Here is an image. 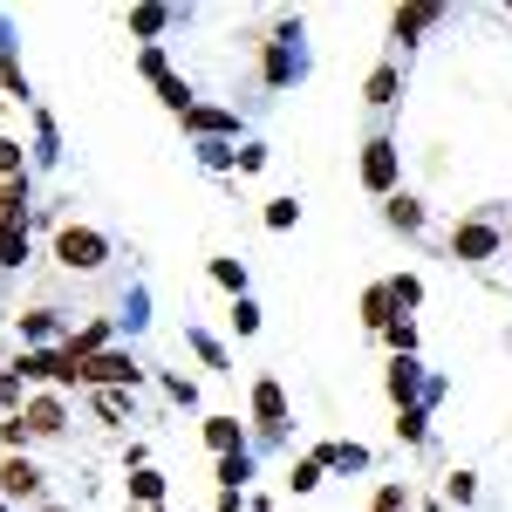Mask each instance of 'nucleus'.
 Returning a JSON list of instances; mask_svg holds the SVG:
<instances>
[{
    "instance_id": "31",
    "label": "nucleus",
    "mask_w": 512,
    "mask_h": 512,
    "mask_svg": "<svg viewBox=\"0 0 512 512\" xmlns=\"http://www.w3.org/2000/svg\"><path fill=\"white\" fill-rule=\"evenodd\" d=\"M198 158L212 164V171H226V164H239V151L233 144H198Z\"/></svg>"
},
{
    "instance_id": "12",
    "label": "nucleus",
    "mask_w": 512,
    "mask_h": 512,
    "mask_svg": "<svg viewBox=\"0 0 512 512\" xmlns=\"http://www.w3.org/2000/svg\"><path fill=\"white\" fill-rule=\"evenodd\" d=\"M383 212H390L396 233H424V205H417L410 192H390V205H383Z\"/></svg>"
},
{
    "instance_id": "19",
    "label": "nucleus",
    "mask_w": 512,
    "mask_h": 512,
    "mask_svg": "<svg viewBox=\"0 0 512 512\" xmlns=\"http://www.w3.org/2000/svg\"><path fill=\"white\" fill-rule=\"evenodd\" d=\"M390 301H396V315H403V308H417V301H424V280H417V274H396L390 280Z\"/></svg>"
},
{
    "instance_id": "5",
    "label": "nucleus",
    "mask_w": 512,
    "mask_h": 512,
    "mask_svg": "<svg viewBox=\"0 0 512 512\" xmlns=\"http://www.w3.org/2000/svg\"><path fill=\"white\" fill-rule=\"evenodd\" d=\"M0 233H28V178H0Z\"/></svg>"
},
{
    "instance_id": "7",
    "label": "nucleus",
    "mask_w": 512,
    "mask_h": 512,
    "mask_svg": "<svg viewBox=\"0 0 512 512\" xmlns=\"http://www.w3.org/2000/svg\"><path fill=\"white\" fill-rule=\"evenodd\" d=\"M253 417H260L267 431H280V424H287V390H280L274 376H260V383H253Z\"/></svg>"
},
{
    "instance_id": "6",
    "label": "nucleus",
    "mask_w": 512,
    "mask_h": 512,
    "mask_svg": "<svg viewBox=\"0 0 512 512\" xmlns=\"http://www.w3.org/2000/svg\"><path fill=\"white\" fill-rule=\"evenodd\" d=\"M21 424L35 437H62V424H69V410H62V396H35L28 410H21Z\"/></svg>"
},
{
    "instance_id": "1",
    "label": "nucleus",
    "mask_w": 512,
    "mask_h": 512,
    "mask_svg": "<svg viewBox=\"0 0 512 512\" xmlns=\"http://www.w3.org/2000/svg\"><path fill=\"white\" fill-rule=\"evenodd\" d=\"M55 260H62L69 274H96V267L110 260V239L89 233V226H62V233H55Z\"/></svg>"
},
{
    "instance_id": "24",
    "label": "nucleus",
    "mask_w": 512,
    "mask_h": 512,
    "mask_svg": "<svg viewBox=\"0 0 512 512\" xmlns=\"http://www.w3.org/2000/svg\"><path fill=\"white\" fill-rule=\"evenodd\" d=\"M383 342H390V349H396V355H410V349H417V328H410V321L396 315V321H390V328H383Z\"/></svg>"
},
{
    "instance_id": "21",
    "label": "nucleus",
    "mask_w": 512,
    "mask_h": 512,
    "mask_svg": "<svg viewBox=\"0 0 512 512\" xmlns=\"http://www.w3.org/2000/svg\"><path fill=\"white\" fill-rule=\"evenodd\" d=\"M158 96H164V110H178V117L192 110V89H185V76H164V82H158Z\"/></svg>"
},
{
    "instance_id": "11",
    "label": "nucleus",
    "mask_w": 512,
    "mask_h": 512,
    "mask_svg": "<svg viewBox=\"0 0 512 512\" xmlns=\"http://www.w3.org/2000/svg\"><path fill=\"white\" fill-rule=\"evenodd\" d=\"M437 21H444V7H396V14H390V35L396 41H417L424 28H437Z\"/></svg>"
},
{
    "instance_id": "9",
    "label": "nucleus",
    "mask_w": 512,
    "mask_h": 512,
    "mask_svg": "<svg viewBox=\"0 0 512 512\" xmlns=\"http://www.w3.org/2000/svg\"><path fill=\"white\" fill-rule=\"evenodd\" d=\"M417 383H424V369H417L410 355H396L390 362V403L396 410H417Z\"/></svg>"
},
{
    "instance_id": "18",
    "label": "nucleus",
    "mask_w": 512,
    "mask_h": 512,
    "mask_svg": "<svg viewBox=\"0 0 512 512\" xmlns=\"http://www.w3.org/2000/svg\"><path fill=\"white\" fill-rule=\"evenodd\" d=\"M246 478H253V458H246V451H233V458H219V485H226V492H239Z\"/></svg>"
},
{
    "instance_id": "16",
    "label": "nucleus",
    "mask_w": 512,
    "mask_h": 512,
    "mask_svg": "<svg viewBox=\"0 0 512 512\" xmlns=\"http://www.w3.org/2000/svg\"><path fill=\"white\" fill-rule=\"evenodd\" d=\"M164 28H171V7H137V14H130V35H164Z\"/></svg>"
},
{
    "instance_id": "35",
    "label": "nucleus",
    "mask_w": 512,
    "mask_h": 512,
    "mask_svg": "<svg viewBox=\"0 0 512 512\" xmlns=\"http://www.w3.org/2000/svg\"><path fill=\"white\" fill-rule=\"evenodd\" d=\"M164 390L178 396V403H198V383H192V376H171V383H164Z\"/></svg>"
},
{
    "instance_id": "29",
    "label": "nucleus",
    "mask_w": 512,
    "mask_h": 512,
    "mask_svg": "<svg viewBox=\"0 0 512 512\" xmlns=\"http://www.w3.org/2000/svg\"><path fill=\"white\" fill-rule=\"evenodd\" d=\"M294 219H301V205H294V198H274V205H267V226H274V233H287Z\"/></svg>"
},
{
    "instance_id": "20",
    "label": "nucleus",
    "mask_w": 512,
    "mask_h": 512,
    "mask_svg": "<svg viewBox=\"0 0 512 512\" xmlns=\"http://www.w3.org/2000/svg\"><path fill=\"white\" fill-rule=\"evenodd\" d=\"M212 280H219L226 294H239V301H246V267H239V260H212Z\"/></svg>"
},
{
    "instance_id": "23",
    "label": "nucleus",
    "mask_w": 512,
    "mask_h": 512,
    "mask_svg": "<svg viewBox=\"0 0 512 512\" xmlns=\"http://www.w3.org/2000/svg\"><path fill=\"white\" fill-rule=\"evenodd\" d=\"M130 499L158 506V499H164V478H158V472H137V478H130Z\"/></svg>"
},
{
    "instance_id": "3",
    "label": "nucleus",
    "mask_w": 512,
    "mask_h": 512,
    "mask_svg": "<svg viewBox=\"0 0 512 512\" xmlns=\"http://www.w3.org/2000/svg\"><path fill=\"white\" fill-rule=\"evenodd\" d=\"M396 171H403L396 144H390V137H369V144H362V185L390 198V192H396Z\"/></svg>"
},
{
    "instance_id": "8",
    "label": "nucleus",
    "mask_w": 512,
    "mask_h": 512,
    "mask_svg": "<svg viewBox=\"0 0 512 512\" xmlns=\"http://www.w3.org/2000/svg\"><path fill=\"white\" fill-rule=\"evenodd\" d=\"M185 130H198L205 144H226V130H239V117L233 110H205V103H192V110H185Z\"/></svg>"
},
{
    "instance_id": "4",
    "label": "nucleus",
    "mask_w": 512,
    "mask_h": 512,
    "mask_svg": "<svg viewBox=\"0 0 512 512\" xmlns=\"http://www.w3.org/2000/svg\"><path fill=\"white\" fill-rule=\"evenodd\" d=\"M492 253H499V226H485V219L451 226V260H472V267H485Z\"/></svg>"
},
{
    "instance_id": "14",
    "label": "nucleus",
    "mask_w": 512,
    "mask_h": 512,
    "mask_svg": "<svg viewBox=\"0 0 512 512\" xmlns=\"http://www.w3.org/2000/svg\"><path fill=\"white\" fill-rule=\"evenodd\" d=\"M396 89H403V76H396V62H383V69L369 76V89H362V96H369L376 110H390V103H396Z\"/></svg>"
},
{
    "instance_id": "17",
    "label": "nucleus",
    "mask_w": 512,
    "mask_h": 512,
    "mask_svg": "<svg viewBox=\"0 0 512 512\" xmlns=\"http://www.w3.org/2000/svg\"><path fill=\"white\" fill-rule=\"evenodd\" d=\"M55 328H62V321H55V308H28V315H21V335H28V342H48Z\"/></svg>"
},
{
    "instance_id": "2",
    "label": "nucleus",
    "mask_w": 512,
    "mask_h": 512,
    "mask_svg": "<svg viewBox=\"0 0 512 512\" xmlns=\"http://www.w3.org/2000/svg\"><path fill=\"white\" fill-rule=\"evenodd\" d=\"M137 376H144V369L123 349H103V355H89V362H76V383H96V390H123V383L137 390Z\"/></svg>"
},
{
    "instance_id": "34",
    "label": "nucleus",
    "mask_w": 512,
    "mask_h": 512,
    "mask_svg": "<svg viewBox=\"0 0 512 512\" xmlns=\"http://www.w3.org/2000/svg\"><path fill=\"white\" fill-rule=\"evenodd\" d=\"M233 328H239V335H253V328H260V308H253V301H233Z\"/></svg>"
},
{
    "instance_id": "22",
    "label": "nucleus",
    "mask_w": 512,
    "mask_h": 512,
    "mask_svg": "<svg viewBox=\"0 0 512 512\" xmlns=\"http://www.w3.org/2000/svg\"><path fill=\"white\" fill-rule=\"evenodd\" d=\"M396 437L424 444V437H431V417H424V410H403V417H396Z\"/></svg>"
},
{
    "instance_id": "36",
    "label": "nucleus",
    "mask_w": 512,
    "mask_h": 512,
    "mask_svg": "<svg viewBox=\"0 0 512 512\" xmlns=\"http://www.w3.org/2000/svg\"><path fill=\"white\" fill-rule=\"evenodd\" d=\"M0 512H7V506H0Z\"/></svg>"
},
{
    "instance_id": "13",
    "label": "nucleus",
    "mask_w": 512,
    "mask_h": 512,
    "mask_svg": "<svg viewBox=\"0 0 512 512\" xmlns=\"http://www.w3.org/2000/svg\"><path fill=\"white\" fill-rule=\"evenodd\" d=\"M390 321H396V301H390V287H369V294H362V328H376V335H383Z\"/></svg>"
},
{
    "instance_id": "27",
    "label": "nucleus",
    "mask_w": 512,
    "mask_h": 512,
    "mask_svg": "<svg viewBox=\"0 0 512 512\" xmlns=\"http://www.w3.org/2000/svg\"><path fill=\"white\" fill-rule=\"evenodd\" d=\"M369 512H410V485H383V492H376V506Z\"/></svg>"
},
{
    "instance_id": "32",
    "label": "nucleus",
    "mask_w": 512,
    "mask_h": 512,
    "mask_svg": "<svg viewBox=\"0 0 512 512\" xmlns=\"http://www.w3.org/2000/svg\"><path fill=\"white\" fill-rule=\"evenodd\" d=\"M0 178H21V144L14 137H0Z\"/></svg>"
},
{
    "instance_id": "15",
    "label": "nucleus",
    "mask_w": 512,
    "mask_h": 512,
    "mask_svg": "<svg viewBox=\"0 0 512 512\" xmlns=\"http://www.w3.org/2000/svg\"><path fill=\"white\" fill-rule=\"evenodd\" d=\"M205 444H212L219 458H233V451H239V424H233V417H205Z\"/></svg>"
},
{
    "instance_id": "10",
    "label": "nucleus",
    "mask_w": 512,
    "mask_h": 512,
    "mask_svg": "<svg viewBox=\"0 0 512 512\" xmlns=\"http://www.w3.org/2000/svg\"><path fill=\"white\" fill-rule=\"evenodd\" d=\"M0 492H7V499H35L41 472L28 465V458H7V465H0Z\"/></svg>"
},
{
    "instance_id": "25",
    "label": "nucleus",
    "mask_w": 512,
    "mask_h": 512,
    "mask_svg": "<svg viewBox=\"0 0 512 512\" xmlns=\"http://www.w3.org/2000/svg\"><path fill=\"white\" fill-rule=\"evenodd\" d=\"M123 410H130V396H123V390H96V417H103V424H117Z\"/></svg>"
},
{
    "instance_id": "26",
    "label": "nucleus",
    "mask_w": 512,
    "mask_h": 512,
    "mask_svg": "<svg viewBox=\"0 0 512 512\" xmlns=\"http://www.w3.org/2000/svg\"><path fill=\"white\" fill-rule=\"evenodd\" d=\"M321 472H328V465H321V458H301V465H294V478H287V485H294V492H315V485H321Z\"/></svg>"
},
{
    "instance_id": "28",
    "label": "nucleus",
    "mask_w": 512,
    "mask_h": 512,
    "mask_svg": "<svg viewBox=\"0 0 512 512\" xmlns=\"http://www.w3.org/2000/svg\"><path fill=\"white\" fill-rule=\"evenodd\" d=\"M28 260V233H0V267H21Z\"/></svg>"
},
{
    "instance_id": "30",
    "label": "nucleus",
    "mask_w": 512,
    "mask_h": 512,
    "mask_svg": "<svg viewBox=\"0 0 512 512\" xmlns=\"http://www.w3.org/2000/svg\"><path fill=\"white\" fill-rule=\"evenodd\" d=\"M444 492H451L458 506H472V499H478V478L472 472H451V478H444Z\"/></svg>"
},
{
    "instance_id": "33",
    "label": "nucleus",
    "mask_w": 512,
    "mask_h": 512,
    "mask_svg": "<svg viewBox=\"0 0 512 512\" xmlns=\"http://www.w3.org/2000/svg\"><path fill=\"white\" fill-rule=\"evenodd\" d=\"M137 69H144L151 82H164V76H171V69H164V48H144V55H137Z\"/></svg>"
}]
</instances>
